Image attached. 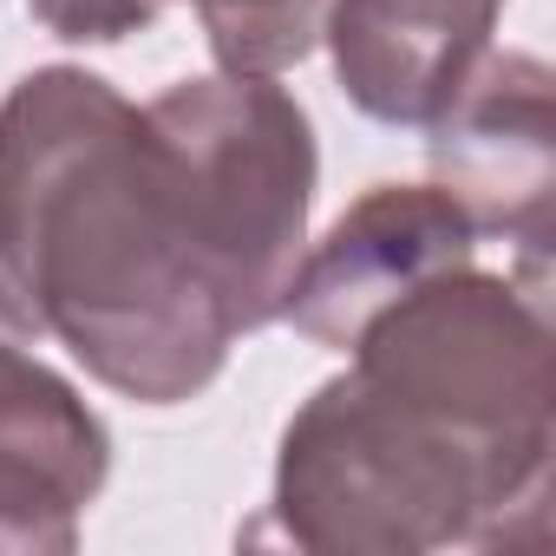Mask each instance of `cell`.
<instances>
[{
    "mask_svg": "<svg viewBox=\"0 0 556 556\" xmlns=\"http://www.w3.org/2000/svg\"><path fill=\"white\" fill-rule=\"evenodd\" d=\"M504 0H334L328 53L354 112L374 125H426L484 60Z\"/></svg>",
    "mask_w": 556,
    "mask_h": 556,
    "instance_id": "ba28073f",
    "label": "cell"
},
{
    "mask_svg": "<svg viewBox=\"0 0 556 556\" xmlns=\"http://www.w3.org/2000/svg\"><path fill=\"white\" fill-rule=\"evenodd\" d=\"M47 334L138 406L197 400L242 341L184 242L144 105L86 66L0 99V341Z\"/></svg>",
    "mask_w": 556,
    "mask_h": 556,
    "instance_id": "6da1fadb",
    "label": "cell"
},
{
    "mask_svg": "<svg viewBox=\"0 0 556 556\" xmlns=\"http://www.w3.org/2000/svg\"><path fill=\"white\" fill-rule=\"evenodd\" d=\"M471 255L478 229L439 184H374L328 223L321 242L302 249L282 321L315 348L348 354L374 328V315L413 295L426 275L458 268Z\"/></svg>",
    "mask_w": 556,
    "mask_h": 556,
    "instance_id": "8992f818",
    "label": "cell"
},
{
    "mask_svg": "<svg viewBox=\"0 0 556 556\" xmlns=\"http://www.w3.org/2000/svg\"><path fill=\"white\" fill-rule=\"evenodd\" d=\"M105 478V419L47 361L0 341V556H66Z\"/></svg>",
    "mask_w": 556,
    "mask_h": 556,
    "instance_id": "52a82bcc",
    "label": "cell"
},
{
    "mask_svg": "<svg viewBox=\"0 0 556 556\" xmlns=\"http://www.w3.org/2000/svg\"><path fill=\"white\" fill-rule=\"evenodd\" d=\"M268 517L315 556H426L536 543L549 484H523L354 367L302 400L275 452Z\"/></svg>",
    "mask_w": 556,
    "mask_h": 556,
    "instance_id": "7a4b0ae2",
    "label": "cell"
},
{
    "mask_svg": "<svg viewBox=\"0 0 556 556\" xmlns=\"http://www.w3.org/2000/svg\"><path fill=\"white\" fill-rule=\"evenodd\" d=\"M203 40L216 53V73H255L275 79L302 66L321 34H328V8L334 0H190Z\"/></svg>",
    "mask_w": 556,
    "mask_h": 556,
    "instance_id": "9c48e42d",
    "label": "cell"
},
{
    "mask_svg": "<svg viewBox=\"0 0 556 556\" xmlns=\"http://www.w3.org/2000/svg\"><path fill=\"white\" fill-rule=\"evenodd\" d=\"M27 14L73 47H118L131 34H151L164 0H27Z\"/></svg>",
    "mask_w": 556,
    "mask_h": 556,
    "instance_id": "30bf717a",
    "label": "cell"
},
{
    "mask_svg": "<svg viewBox=\"0 0 556 556\" xmlns=\"http://www.w3.org/2000/svg\"><path fill=\"white\" fill-rule=\"evenodd\" d=\"M426 131L432 184L478 236H504L517 249V275L543 289L556 223V73L536 53L484 47Z\"/></svg>",
    "mask_w": 556,
    "mask_h": 556,
    "instance_id": "5b68a950",
    "label": "cell"
},
{
    "mask_svg": "<svg viewBox=\"0 0 556 556\" xmlns=\"http://www.w3.org/2000/svg\"><path fill=\"white\" fill-rule=\"evenodd\" d=\"M549 302L523 275L439 268L348 348V367L400 406L439 419L523 484H549L556 367Z\"/></svg>",
    "mask_w": 556,
    "mask_h": 556,
    "instance_id": "277c9868",
    "label": "cell"
},
{
    "mask_svg": "<svg viewBox=\"0 0 556 556\" xmlns=\"http://www.w3.org/2000/svg\"><path fill=\"white\" fill-rule=\"evenodd\" d=\"M144 131L184 242L223 295L236 334L282 321L321 177L308 112L275 79L210 73L157 92L144 105Z\"/></svg>",
    "mask_w": 556,
    "mask_h": 556,
    "instance_id": "3957f363",
    "label": "cell"
}]
</instances>
